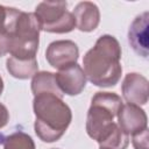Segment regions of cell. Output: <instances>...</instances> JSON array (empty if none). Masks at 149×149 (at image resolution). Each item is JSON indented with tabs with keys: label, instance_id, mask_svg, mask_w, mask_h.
I'll list each match as a JSON object with an SVG mask.
<instances>
[{
	"label": "cell",
	"instance_id": "obj_1",
	"mask_svg": "<svg viewBox=\"0 0 149 149\" xmlns=\"http://www.w3.org/2000/svg\"><path fill=\"white\" fill-rule=\"evenodd\" d=\"M121 47L112 35H101L83 58L86 79L98 87L115 86L122 73Z\"/></svg>",
	"mask_w": 149,
	"mask_h": 149
},
{
	"label": "cell",
	"instance_id": "obj_2",
	"mask_svg": "<svg viewBox=\"0 0 149 149\" xmlns=\"http://www.w3.org/2000/svg\"><path fill=\"white\" fill-rule=\"evenodd\" d=\"M34 129L40 140L47 143L58 141L72 120V112L62 97L43 92L34 95Z\"/></svg>",
	"mask_w": 149,
	"mask_h": 149
},
{
	"label": "cell",
	"instance_id": "obj_3",
	"mask_svg": "<svg viewBox=\"0 0 149 149\" xmlns=\"http://www.w3.org/2000/svg\"><path fill=\"white\" fill-rule=\"evenodd\" d=\"M122 104L121 97L114 92H97L91 100L86 116L87 135L100 143L116 125L114 118Z\"/></svg>",
	"mask_w": 149,
	"mask_h": 149
},
{
	"label": "cell",
	"instance_id": "obj_4",
	"mask_svg": "<svg viewBox=\"0 0 149 149\" xmlns=\"http://www.w3.org/2000/svg\"><path fill=\"white\" fill-rule=\"evenodd\" d=\"M40 26L34 13L20 10L9 34L8 52L12 57L30 59L36 58L40 44Z\"/></svg>",
	"mask_w": 149,
	"mask_h": 149
},
{
	"label": "cell",
	"instance_id": "obj_5",
	"mask_svg": "<svg viewBox=\"0 0 149 149\" xmlns=\"http://www.w3.org/2000/svg\"><path fill=\"white\" fill-rule=\"evenodd\" d=\"M41 30L55 34L70 33L76 27V21L71 12L68 10L65 1H42L35 8Z\"/></svg>",
	"mask_w": 149,
	"mask_h": 149
},
{
	"label": "cell",
	"instance_id": "obj_6",
	"mask_svg": "<svg viewBox=\"0 0 149 149\" xmlns=\"http://www.w3.org/2000/svg\"><path fill=\"white\" fill-rule=\"evenodd\" d=\"M79 58L78 45L71 40H58L51 42L45 50L47 62L55 69L63 70L77 64Z\"/></svg>",
	"mask_w": 149,
	"mask_h": 149
},
{
	"label": "cell",
	"instance_id": "obj_7",
	"mask_svg": "<svg viewBox=\"0 0 149 149\" xmlns=\"http://www.w3.org/2000/svg\"><path fill=\"white\" fill-rule=\"evenodd\" d=\"M116 118H118V126L128 136L140 133L146 128H148L147 114L140 106L133 104H122L121 108L118 112Z\"/></svg>",
	"mask_w": 149,
	"mask_h": 149
},
{
	"label": "cell",
	"instance_id": "obj_8",
	"mask_svg": "<svg viewBox=\"0 0 149 149\" xmlns=\"http://www.w3.org/2000/svg\"><path fill=\"white\" fill-rule=\"evenodd\" d=\"M149 84L148 79L137 73V72H129L125 76L121 91L125 100L127 104H133L136 106L146 105L148 102V94H149Z\"/></svg>",
	"mask_w": 149,
	"mask_h": 149
},
{
	"label": "cell",
	"instance_id": "obj_9",
	"mask_svg": "<svg viewBox=\"0 0 149 149\" xmlns=\"http://www.w3.org/2000/svg\"><path fill=\"white\" fill-rule=\"evenodd\" d=\"M56 83L63 94L78 95L86 86V76L83 68L78 64H73L69 68L59 70L55 73Z\"/></svg>",
	"mask_w": 149,
	"mask_h": 149
},
{
	"label": "cell",
	"instance_id": "obj_10",
	"mask_svg": "<svg viewBox=\"0 0 149 149\" xmlns=\"http://www.w3.org/2000/svg\"><path fill=\"white\" fill-rule=\"evenodd\" d=\"M148 28L149 13L137 15L128 29V42L132 49L141 57L148 58Z\"/></svg>",
	"mask_w": 149,
	"mask_h": 149
},
{
	"label": "cell",
	"instance_id": "obj_11",
	"mask_svg": "<svg viewBox=\"0 0 149 149\" xmlns=\"http://www.w3.org/2000/svg\"><path fill=\"white\" fill-rule=\"evenodd\" d=\"M72 15L76 21V27L80 31H93L100 22V10L98 6L91 1L79 2L74 7Z\"/></svg>",
	"mask_w": 149,
	"mask_h": 149
},
{
	"label": "cell",
	"instance_id": "obj_12",
	"mask_svg": "<svg viewBox=\"0 0 149 149\" xmlns=\"http://www.w3.org/2000/svg\"><path fill=\"white\" fill-rule=\"evenodd\" d=\"M6 69L9 74L17 79L33 78L36 72H38V64L36 58L22 59L15 57H8L6 61Z\"/></svg>",
	"mask_w": 149,
	"mask_h": 149
},
{
	"label": "cell",
	"instance_id": "obj_13",
	"mask_svg": "<svg viewBox=\"0 0 149 149\" xmlns=\"http://www.w3.org/2000/svg\"><path fill=\"white\" fill-rule=\"evenodd\" d=\"M31 92L34 95L43 92H50L63 97V93L61 92L56 83L55 73L50 71H40L34 74L31 80Z\"/></svg>",
	"mask_w": 149,
	"mask_h": 149
},
{
	"label": "cell",
	"instance_id": "obj_14",
	"mask_svg": "<svg viewBox=\"0 0 149 149\" xmlns=\"http://www.w3.org/2000/svg\"><path fill=\"white\" fill-rule=\"evenodd\" d=\"M128 144H129V136L121 130L118 123L99 143L101 148H107V149H126Z\"/></svg>",
	"mask_w": 149,
	"mask_h": 149
},
{
	"label": "cell",
	"instance_id": "obj_15",
	"mask_svg": "<svg viewBox=\"0 0 149 149\" xmlns=\"http://www.w3.org/2000/svg\"><path fill=\"white\" fill-rule=\"evenodd\" d=\"M3 149H36L35 142L30 135L17 130L3 140Z\"/></svg>",
	"mask_w": 149,
	"mask_h": 149
},
{
	"label": "cell",
	"instance_id": "obj_16",
	"mask_svg": "<svg viewBox=\"0 0 149 149\" xmlns=\"http://www.w3.org/2000/svg\"><path fill=\"white\" fill-rule=\"evenodd\" d=\"M20 9L0 5V34L9 36Z\"/></svg>",
	"mask_w": 149,
	"mask_h": 149
},
{
	"label": "cell",
	"instance_id": "obj_17",
	"mask_svg": "<svg viewBox=\"0 0 149 149\" xmlns=\"http://www.w3.org/2000/svg\"><path fill=\"white\" fill-rule=\"evenodd\" d=\"M133 136V146L135 149H148V136H149V132L148 128H146L144 130L136 133Z\"/></svg>",
	"mask_w": 149,
	"mask_h": 149
},
{
	"label": "cell",
	"instance_id": "obj_18",
	"mask_svg": "<svg viewBox=\"0 0 149 149\" xmlns=\"http://www.w3.org/2000/svg\"><path fill=\"white\" fill-rule=\"evenodd\" d=\"M9 49V37L5 34H0V57L8 54Z\"/></svg>",
	"mask_w": 149,
	"mask_h": 149
},
{
	"label": "cell",
	"instance_id": "obj_19",
	"mask_svg": "<svg viewBox=\"0 0 149 149\" xmlns=\"http://www.w3.org/2000/svg\"><path fill=\"white\" fill-rule=\"evenodd\" d=\"M9 121V112L7 107L0 102V129L3 128Z\"/></svg>",
	"mask_w": 149,
	"mask_h": 149
},
{
	"label": "cell",
	"instance_id": "obj_20",
	"mask_svg": "<svg viewBox=\"0 0 149 149\" xmlns=\"http://www.w3.org/2000/svg\"><path fill=\"white\" fill-rule=\"evenodd\" d=\"M2 91H3V80H2V77L0 76V95L2 94Z\"/></svg>",
	"mask_w": 149,
	"mask_h": 149
},
{
	"label": "cell",
	"instance_id": "obj_21",
	"mask_svg": "<svg viewBox=\"0 0 149 149\" xmlns=\"http://www.w3.org/2000/svg\"><path fill=\"white\" fill-rule=\"evenodd\" d=\"M99 149H107V148H101V147H100V148H99Z\"/></svg>",
	"mask_w": 149,
	"mask_h": 149
},
{
	"label": "cell",
	"instance_id": "obj_22",
	"mask_svg": "<svg viewBox=\"0 0 149 149\" xmlns=\"http://www.w3.org/2000/svg\"><path fill=\"white\" fill-rule=\"evenodd\" d=\"M51 149H58V148H51Z\"/></svg>",
	"mask_w": 149,
	"mask_h": 149
}]
</instances>
